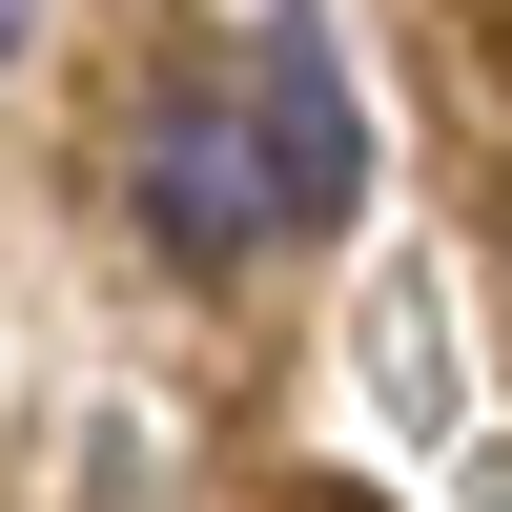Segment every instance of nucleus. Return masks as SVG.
<instances>
[{"label":"nucleus","instance_id":"obj_2","mask_svg":"<svg viewBox=\"0 0 512 512\" xmlns=\"http://www.w3.org/2000/svg\"><path fill=\"white\" fill-rule=\"evenodd\" d=\"M246 123H267L287 226H349V205H369V123H349V82H328V41H308V21H267V82H246Z\"/></svg>","mask_w":512,"mask_h":512},{"label":"nucleus","instance_id":"obj_1","mask_svg":"<svg viewBox=\"0 0 512 512\" xmlns=\"http://www.w3.org/2000/svg\"><path fill=\"white\" fill-rule=\"evenodd\" d=\"M144 246H164V267H246V246H287V185H267V123H246L226 82L144 123Z\"/></svg>","mask_w":512,"mask_h":512},{"label":"nucleus","instance_id":"obj_3","mask_svg":"<svg viewBox=\"0 0 512 512\" xmlns=\"http://www.w3.org/2000/svg\"><path fill=\"white\" fill-rule=\"evenodd\" d=\"M21 21H41V0H0V41H21Z\"/></svg>","mask_w":512,"mask_h":512}]
</instances>
